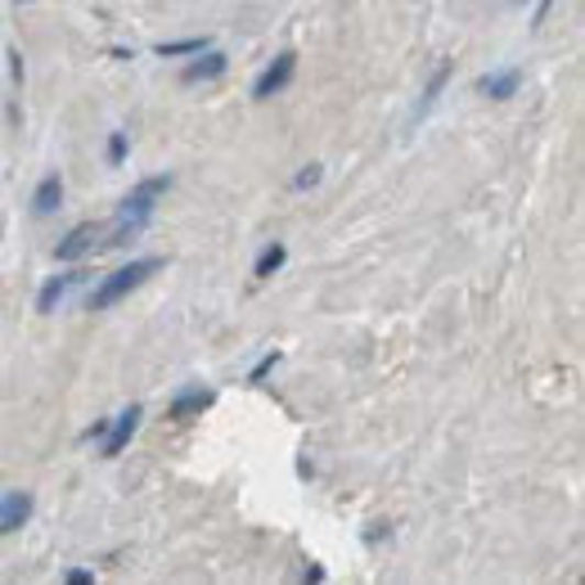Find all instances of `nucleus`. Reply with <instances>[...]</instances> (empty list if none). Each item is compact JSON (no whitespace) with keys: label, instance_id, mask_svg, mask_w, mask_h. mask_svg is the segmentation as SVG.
<instances>
[{"label":"nucleus","instance_id":"15","mask_svg":"<svg viewBox=\"0 0 585 585\" xmlns=\"http://www.w3.org/2000/svg\"><path fill=\"white\" fill-rule=\"evenodd\" d=\"M320 176H324V167L320 163H307L298 176H292V189H311V185H320Z\"/></svg>","mask_w":585,"mask_h":585},{"label":"nucleus","instance_id":"14","mask_svg":"<svg viewBox=\"0 0 585 585\" xmlns=\"http://www.w3.org/2000/svg\"><path fill=\"white\" fill-rule=\"evenodd\" d=\"M446 81H451V64H442V68H437L432 73V81H428V90H423V104H419V118L437 104V100H442V90H446Z\"/></svg>","mask_w":585,"mask_h":585},{"label":"nucleus","instance_id":"1","mask_svg":"<svg viewBox=\"0 0 585 585\" xmlns=\"http://www.w3.org/2000/svg\"><path fill=\"white\" fill-rule=\"evenodd\" d=\"M172 189V176H150V180H140L126 199L118 203V212H113V221L104 225V249H118V243H126V239H135L144 225L154 221V212H158V199Z\"/></svg>","mask_w":585,"mask_h":585},{"label":"nucleus","instance_id":"4","mask_svg":"<svg viewBox=\"0 0 585 585\" xmlns=\"http://www.w3.org/2000/svg\"><path fill=\"white\" fill-rule=\"evenodd\" d=\"M292 73H298V55H292V51L275 55V59L262 68V77L253 81V100H271V95H279V90L292 81Z\"/></svg>","mask_w":585,"mask_h":585},{"label":"nucleus","instance_id":"9","mask_svg":"<svg viewBox=\"0 0 585 585\" xmlns=\"http://www.w3.org/2000/svg\"><path fill=\"white\" fill-rule=\"evenodd\" d=\"M225 68H230V59H225L221 51H212V45H208V51H203V59H194V64H185L180 81H185V86H199V81H217V77H221Z\"/></svg>","mask_w":585,"mask_h":585},{"label":"nucleus","instance_id":"5","mask_svg":"<svg viewBox=\"0 0 585 585\" xmlns=\"http://www.w3.org/2000/svg\"><path fill=\"white\" fill-rule=\"evenodd\" d=\"M140 419H144V406H126L118 419H109V428H104V446H100L104 460H113V455H122V451L131 446V437H135Z\"/></svg>","mask_w":585,"mask_h":585},{"label":"nucleus","instance_id":"6","mask_svg":"<svg viewBox=\"0 0 585 585\" xmlns=\"http://www.w3.org/2000/svg\"><path fill=\"white\" fill-rule=\"evenodd\" d=\"M81 279H86V271H64V275H51V279L41 284V292H36V311H41V316L59 311V307L68 302V292H73Z\"/></svg>","mask_w":585,"mask_h":585},{"label":"nucleus","instance_id":"3","mask_svg":"<svg viewBox=\"0 0 585 585\" xmlns=\"http://www.w3.org/2000/svg\"><path fill=\"white\" fill-rule=\"evenodd\" d=\"M95 249H104V225L81 221V225H73V230L55 243V257H59V262H81V257H90Z\"/></svg>","mask_w":585,"mask_h":585},{"label":"nucleus","instance_id":"8","mask_svg":"<svg viewBox=\"0 0 585 585\" xmlns=\"http://www.w3.org/2000/svg\"><path fill=\"white\" fill-rule=\"evenodd\" d=\"M522 86V73L518 68H496V73H482L477 77V95H486V100H514Z\"/></svg>","mask_w":585,"mask_h":585},{"label":"nucleus","instance_id":"13","mask_svg":"<svg viewBox=\"0 0 585 585\" xmlns=\"http://www.w3.org/2000/svg\"><path fill=\"white\" fill-rule=\"evenodd\" d=\"M284 262H288V249H284V243H271V249H262V257L253 262V275H257V279H271Z\"/></svg>","mask_w":585,"mask_h":585},{"label":"nucleus","instance_id":"17","mask_svg":"<svg viewBox=\"0 0 585 585\" xmlns=\"http://www.w3.org/2000/svg\"><path fill=\"white\" fill-rule=\"evenodd\" d=\"M275 365H279V352H271V356H262V361L253 365V374H249V383H262V378H266V374H271Z\"/></svg>","mask_w":585,"mask_h":585},{"label":"nucleus","instance_id":"11","mask_svg":"<svg viewBox=\"0 0 585 585\" xmlns=\"http://www.w3.org/2000/svg\"><path fill=\"white\" fill-rule=\"evenodd\" d=\"M59 208H64V180L59 176H45L36 185V194H32V212L36 217H55Z\"/></svg>","mask_w":585,"mask_h":585},{"label":"nucleus","instance_id":"10","mask_svg":"<svg viewBox=\"0 0 585 585\" xmlns=\"http://www.w3.org/2000/svg\"><path fill=\"white\" fill-rule=\"evenodd\" d=\"M212 393L208 387H185V393H176L172 397V419H194V415H203V410H212Z\"/></svg>","mask_w":585,"mask_h":585},{"label":"nucleus","instance_id":"19","mask_svg":"<svg viewBox=\"0 0 585 585\" xmlns=\"http://www.w3.org/2000/svg\"><path fill=\"white\" fill-rule=\"evenodd\" d=\"M550 10H554V0H541V5H536V23H545V19H550Z\"/></svg>","mask_w":585,"mask_h":585},{"label":"nucleus","instance_id":"18","mask_svg":"<svg viewBox=\"0 0 585 585\" xmlns=\"http://www.w3.org/2000/svg\"><path fill=\"white\" fill-rule=\"evenodd\" d=\"M64 581H68V585H90V581H95V576H90V572H81V567H73V572H68V576H64Z\"/></svg>","mask_w":585,"mask_h":585},{"label":"nucleus","instance_id":"16","mask_svg":"<svg viewBox=\"0 0 585 585\" xmlns=\"http://www.w3.org/2000/svg\"><path fill=\"white\" fill-rule=\"evenodd\" d=\"M109 163H113V167H122V163H126V135H122V131H113V135H109Z\"/></svg>","mask_w":585,"mask_h":585},{"label":"nucleus","instance_id":"2","mask_svg":"<svg viewBox=\"0 0 585 585\" xmlns=\"http://www.w3.org/2000/svg\"><path fill=\"white\" fill-rule=\"evenodd\" d=\"M163 271V257H140V262H126V266H118L113 275H104L100 279V288L86 298V307L90 311H109V307H118L122 298H131V292L150 279V275H158Z\"/></svg>","mask_w":585,"mask_h":585},{"label":"nucleus","instance_id":"7","mask_svg":"<svg viewBox=\"0 0 585 585\" xmlns=\"http://www.w3.org/2000/svg\"><path fill=\"white\" fill-rule=\"evenodd\" d=\"M32 496L27 492H5L0 496V541H5V536H14L19 527H27V518H32Z\"/></svg>","mask_w":585,"mask_h":585},{"label":"nucleus","instance_id":"12","mask_svg":"<svg viewBox=\"0 0 585 585\" xmlns=\"http://www.w3.org/2000/svg\"><path fill=\"white\" fill-rule=\"evenodd\" d=\"M208 45H212L208 36H189V41H163V45H158V55H163V59H180V55H203Z\"/></svg>","mask_w":585,"mask_h":585}]
</instances>
